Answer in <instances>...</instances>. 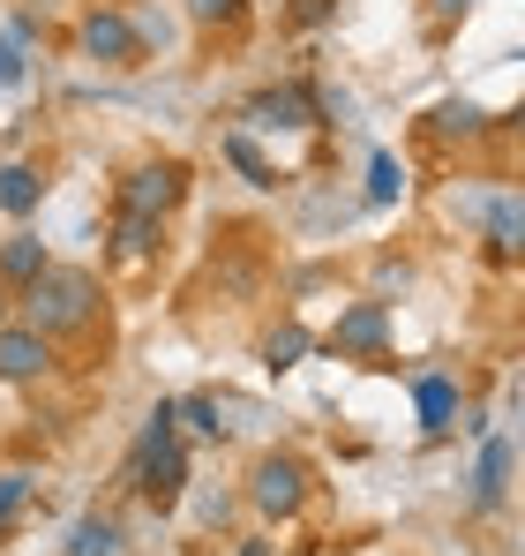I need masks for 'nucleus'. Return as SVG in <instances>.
Here are the masks:
<instances>
[{"label": "nucleus", "mask_w": 525, "mask_h": 556, "mask_svg": "<svg viewBox=\"0 0 525 556\" xmlns=\"http://www.w3.org/2000/svg\"><path fill=\"white\" fill-rule=\"evenodd\" d=\"M98 278L84 271V264H46V271L23 286V324L30 331H46V339H76V331H90L98 324Z\"/></svg>", "instance_id": "obj_1"}, {"label": "nucleus", "mask_w": 525, "mask_h": 556, "mask_svg": "<svg viewBox=\"0 0 525 556\" xmlns=\"http://www.w3.org/2000/svg\"><path fill=\"white\" fill-rule=\"evenodd\" d=\"M248 504H256L262 519H293V511L308 504V466L285 459V452L256 459V473H248Z\"/></svg>", "instance_id": "obj_2"}, {"label": "nucleus", "mask_w": 525, "mask_h": 556, "mask_svg": "<svg viewBox=\"0 0 525 556\" xmlns=\"http://www.w3.org/2000/svg\"><path fill=\"white\" fill-rule=\"evenodd\" d=\"M76 46H84L90 61H105V68H136V53H143V30H136L120 8H90L84 23H76Z\"/></svg>", "instance_id": "obj_3"}, {"label": "nucleus", "mask_w": 525, "mask_h": 556, "mask_svg": "<svg viewBox=\"0 0 525 556\" xmlns=\"http://www.w3.org/2000/svg\"><path fill=\"white\" fill-rule=\"evenodd\" d=\"M180 195H188V166L180 159H158V166H136L128 181H120V203L128 211H151V218H166Z\"/></svg>", "instance_id": "obj_4"}, {"label": "nucleus", "mask_w": 525, "mask_h": 556, "mask_svg": "<svg viewBox=\"0 0 525 556\" xmlns=\"http://www.w3.org/2000/svg\"><path fill=\"white\" fill-rule=\"evenodd\" d=\"M383 339H390V308L383 301H353L346 316L331 324V354H353V362L383 354Z\"/></svg>", "instance_id": "obj_5"}, {"label": "nucleus", "mask_w": 525, "mask_h": 556, "mask_svg": "<svg viewBox=\"0 0 525 556\" xmlns=\"http://www.w3.org/2000/svg\"><path fill=\"white\" fill-rule=\"evenodd\" d=\"M53 369V339L30 324H0V383H38Z\"/></svg>", "instance_id": "obj_6"}, {"label": "nucleus", "mask_w": 525, "mask_h": 556, "mask_svg": "<svg viewBox=\"0 0 525 556\" xmlns=\"http://www.w3.org/2000/svg\"><path fill=\"white\" fill-rule=\"evenodd\" d=\"M248 121H262V128H316V121H323V105H316L308 84H278V91L248 98Z\"/></svg>", "instance_id": "obj_7"}, {"label": "nucleus", "mask_w": 525, "mask_h": 556, "mask_svg": "<svg viewBox=\"0 0 525 556\" xmlns=\"http://www.w3.org/2000/svg\"><path fill=\"white\" fill-rule=\"evenodd\" d=\"M413 406H421V429H428V437H443V429L458 421V376H443V369L413 376Z\"/></svg>", "instance_id": "obj_8"}, {"label": "nucleus", "mask_w": 525, "mask_h": 556, "mask_svg": "<svg viewBox=\"0 0 525 556\" xmlns=\"http://www.w3.org/2000/svg\"><path fill=\"white\" fill-rule=\"evenodd\" d=\"M481 226H488V241H496V249H525V188L488 195V203H481Z\"/></svg>", "instance_id": "obj_9"}, {"label": "nucleus", "mask_w": 525, "mask_h": 556, "mask_svg": "<svg viewBox=\"0 0 525 556\" xmlns=\"http://www.w3.org/2000/svg\"><path fill=\"white\" fill-rule=\"evenodd\" d=\"M113 249H120L128 264L158 256V218H151V211H128V203H120V218H113Z\"/></svg>", "instance_id": "obj_10"}, {"label": "nucleus", "mask_w": 525, "mask_h": 556, "mask_svg": "<svg viewBox=\"0 0 525 556\" xmlns=\"http://www.w3.org/2000/svg\"><path fill=\"white\" fill-rule=\"evenodd\" d=\"M503 481H511V444H503V437H488L481 473H473V504H481V511H496V504H503Z\"/></svg>", "instance_id": "obj_11"}, {"label": "nucleus", "mask_w": 525, "mask_h": 556, "mask_svg": "<svg viewBox=\"0 0 525 556\" xmlns=\"http://www.w3.org/2000/svg\"><path fill=\"white\" fill-rule=\"evenodd\" d=\"M46 271V241H30V233H15V241H0V286H30V278Z\"/></svg>", "instance_id": "obj_12"}, {"label": "nucleus", "mask_w": 525, "mask_h": 556, "mask_svg": "<svg viewBox=\"0 0 525 556\" xmlns=\"http://www.w3.org/2000/svg\"><path fill=\"white\" fill-rule=\"evenodd\" d=\"M68 556H120V527L105 519V511H84L76 527H68V542H61Z\"/></svg>", "instance_id": "obj_13"}, {"label": "nucleus", "mask_w": 525, "mask_h": 556, "mask_svg": "<svg viewBox=\"0 0 525 556\" xmlns=\"http://www.w3.org/2000/svg\"><path fill=\"white\" fill-rule=\"evenodd\" d=\"M38 195H46L38 166H0V211H8V218H30V211H38Z\"/></svg>", "instance_id": "obj_14"}, {"label": "nucleus", "mask_w": 525, "mask_h": 556, "mask_svg": "<svg viewBox=\"0 0 525 556\" xmlns=\"http://www.w3.org/2000/svg\"><path fill=\"white\" fill-rule=\"evenodd\" d=\"M308 346H316V339H308V331H300V324H278V331H270V339H262V369H270V376L300 369V354H308Z\"/></svg>", "instance_id": "obj_15"}, {"label": "nucleus", "mask_w": 525, "mask_h": 556, "mask_svg": "<svg viewBox=\"0 0 525 556\" xmlns=\"http://www.w3.org/2000/svg\"><path fill=\"white\" fill-rule=\"evenodd\" d=\"M174 421H188V429H195V437H210V444L226 437V421H218V399H210V391H188V399L174 406Z\"/></svg>", "instance_id": "obj_16"}, {"label": "nucleus", "mask_w": 525, "mask_h": 556, "mask_svg": "<svg viewBox=\"0 0 525 556\" xmlns=\"http://www.w3.org/2000/svg\"><path fill=\"white\" fill-rule=\"evenodd\" d=\"M398 195H406V166L390 151H375L368 159V203H398Z\"/></svg>", "instance_id": "obj_17"}, {"label": "nucleus", "mask_w": 525, "mask_h": 556, "mask_svg": "<svg viewBox=\"0 0 525 556\" xmlns=\"http://www.w3.org/2000/svg\"><path fill=\"white\" fill-rule=\"evenodd\" d=\"M488 121H481V105H465V98H450V105H436V136H481Z\"/></svg>", "instance_id": "obj_18"}, {"label": "nucleus", "mask_w": 525, "mask_h": 556, "mask_svg": "<svg viewBox=\"0 0 525 556\" xmlns=\"http://www.w3.org/2000/svg\"><path fill=\"white\" fill-rule=\"evenodd\" d=\"M226 159H233V166H241L256 188H270V166H262V151L248 143V136H226Z\"/></svg>", "instance_id": "obj_19"}, {"label": "nucleus", "mask_w": 525, "mask_h": 556, "mask_svg": "<svg viewBox=\"0 0 525 556\" xmlns=\"http://www.w3.org/2000/svg\"><path fill=\"white\" fill-rule=\"evenodd\" d=\"M30 504V473H0V534L15 527V511Z\"/></svg>", "instance_id": "obj_20"}, {"label": "nucleus", "mask_w": 525, "mask_h": 556, "mask_svg": "<svg viewBox=\"0 0 525 556\" xmlns=\"http://www.w3.org/2000/svg\"><path fill=\"white\" fill-rule=\"evenodd\" d=\"M188 15L195 23H226V15H241V0H188Z\"/></svg>", "instance_id": "obj_21"}, {"label": "nucleus", "mask_w": 525, "mask_h": 556, "mask_svg": "<svg viewBox=\"0 0 525 556\" xmlns=\"http://www.w3.org/2000/svg\"><path fill=\"white\" fill-rule=\"evenodd\" d=\"M0 84H23V61H15V38H0Z\"/></svg>", "instance_id": "obj_22"}, {"label": "nucleus", "mask_w": 525, "mask_h": 556, "mask_svg": "<svg viewBox=\"0 0 525 556\" xmlns=\"http://www.w3.org/2000/svg\"><path fill=\"white\" fill-rule=\"evenodd\" d=\"M331 8H338V0H300V8H293V23H323Z\"/></svg>", "instance_id": "obj_23"}, {"label": "nucleus", "mask_w": 525, "mask_h": 556, "mask_svg": "<svg viewBox=\"0 0 525 556\" xmlns=\"http://www.w3.org/2000/svg\"><path fill=\"white\" fill-rule=\"evenodd\" d=\"M465 8H473V0H436V15H443V23H450V15H465Z\"/></svg>", "instance_id": "obj_24"}, {"label": "nucleus", "mask_w": 525, "mask_h": 556, "mask_svg": "<svg viewBox=\"0 0 525 556\" xmlns=\"http://www.w3.org/2000/svg\"><path fill=\"white\" fill-rule=\"evenodd\" d=\"M0 324H8V286H0Z\"/></svg>", "instance_id": "obj_25"}]
</instances>
